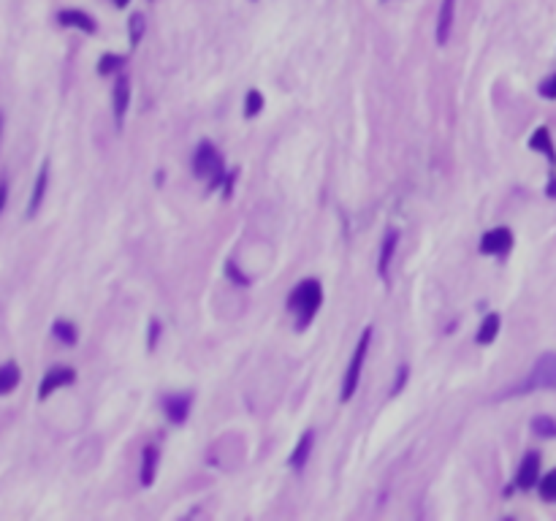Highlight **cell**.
Returning a JSON list of instances; mask_svg holds the SVG:
<instances>
[{
	"instance_id": "6da1fadb",
	"label": "cell",
	"mask_w": 556,
	"mask_h": 521,
	"mask_svg": "<svg viewBox=\"0 0 556 521\" xmlns=\"http://www.w3.org/2000/svg\"><path fill=\"white\" fill-rule=\"evenodd\" d=\"M556 388V353H543L529 369L524 380L505 391L502 397H516V394H532V391H554Z\"/></svg>"
},
{
	"instance_id": "7a4b0ae2",
	"label": "cell",
	"mask_w": 556,
	"mask_h": 521,
	"mask_svg": "<svg viewBox=\"0 0 556 521\" xmlns=\"http://www.w3.org/2000/svg\"><path fill=\"white\" fill-rule=\"evenodd\" d=\"M321 305H323V291H321V283L318 280L299 283L294 288V293H291V299H288V307H291V312L296 315V323L301 329L318 315Z\"/></svg>"
},
{
	"instance_id": "3957f363",
	"label": "cell",
	"mask_w": 556,
	"mask_h": 521,
	"mask_svg": "<svg viewBox=\"0 0 556 521\" xmlns=\"http://www.w3.org/2000/svg\"><path fill=\"white\" fill-rule=\"evenodd\" d=\"M369 342H372V329L367 326V331H364L361 339L355 342V351H353V356H350V364H348L345 378H342V394H340L342 402H350L353 394H355V388H358L361 372H364V361H367V351H369Z\"/></svg>"
},
{
	"instance_id": "277c9868",
	"label": "cell",
	"mask_w": 556,
	"mask_h": 521,
	"mask_svg": "<svg viewBox=\"0 0 556 521\" xmlns=\"http://www.w3.org/2000/svg\"><path fill=\"white\" fill-rule=\"evenodd\" d=\"M510 247H513V231L499 226V229H491L489 234H483L480 239V253L483 256H508Z\"/></svg>"
},
{
	"instance_id": "5b68a950",
	"label": "cell",
	"mask_w": 556,
	"mask_h": 521,
	"mask_svg": "<svg viewBox=\"0 0 556 521\" xmlns=\"http://www.w3.org/2000/svg\"><path fill=\"white\" fill-rule=\"evenodd\" d=\"M217 163H220V155H217L215 144L206 141V138L199 141V147H196V153H193V174L201 177V180H206Z\"/></svg>"
},
{
	"instance_id": "8992f818",
	"label": "cell",
	"mask_w": 556,
	"mask_h": 521,
	"mask_svg": "<svg viewBox=\"0 0 556 521\" xmlns=\"http://www.w3.org/2000/svg\"><path fill=\"white\" fill-rule=\"evenodd\" d=\"M74 380H77L74 367H52L47 375H44L41 385H38V399L44 402L52 391H57V388H62V385H71Z\"/></svg>"
},
{
	"instance_id": "52a82bcc",
	"label": "cell",
	"mask_w": 556,
	"mask_h": 521,
	"mask_svg": "<svg viewBox=\"0 0 556 521\" xmlns=\"http://www.w3.org/2000/svg\"><path fill=\"white\" fill-rule=\"evenodd\" d=\"M540 481V456L538 454H526L524 461L518 464V473H516V486L518 489H532L538 486Z\"/></svg>"
},
{
	"instance_id": "ba28073f",
	"label": "cell",
	"mask_w": 556,
	"mask_h": 521,
	"mask_svg": "<svg viewBox=\"0 0 556 521\" xmlns=\"http://www.w3.org/2000/svg\"><path fill=\"white\" fill-rule=\"evenodd\" d=\"M47 185H49V160H44L38 174H35V182H33V193H30V201H28V217L38 215V209L44 204V196H47Z\"/></svg>"
},
{
	"instance_id": "9c48e42d",
	"label": "cell",
	"mask_w": 556,
	"mask_h": 521,
	"mask_svg": "<svg viewBox=\"0 0 556 521\" xmlns=\"http://www.w3.org/2000/svg\"><path fill=\"white\" fill-rule=\"evenodd\" d=\"M453 19H456V0H443L440 16H437V31H434V38H437L440 46L448 44L450 31H453Z\"/></svg>"
},
{
	"instance_id": "30bf717a",
	"label": "cell",
	"mask_w": 556,
	"mask_h": 521,
	"mask_svg": "<svg viewBox=\"0 0 556 521\" xmlns=\"http://www.w3.org/2000/svg\"><path fill=\"white\" fill-rule=\"evenodd\" d=\"M57 22H60L62 28H77V31L90 33V35L98 31V25H95L93 16L84 14V11H79V9H62L60 14H57Z\"/></svg>"
},
{
	"instance_id": "8fae6325",
	"label": "cell",
	"mask_w": 556,
	"mask_h": 521,
	"mask_svg": "<svg viewBox=\"0 0 556 521\" xmlns=\"http://www.w3.org/2000/svg\"><path fill=\"white\" fill-rule=\"evenodd\" d=\"M190 405H193L190 394H174V397L163 399V410H166L171 424H185L187 413H190Z\"/></svg>"
},
{
	"instance_id": "7c38bea8",
	"label": "cell",
	"mask_w": 556,
	"mask_h": 521,
	"mask_svg": "<svg viewBox=\"0 0 556 521\" xmlns=\"http://www.w3.org/2000/svg\"><path fill=\"white\" fill-rule=\"evenodd\" d=\"M128 106H130V82H128V77L120 74L117 84H114V123H117V128H123Z\"/></svg>"
},
{
	"instance_id": "4fadbf2b",
	"label": "cell",
	"mask_w": 556,
	"mask_h": 521,
	"mask_svg": "<svg viewBox=\"0 0 556 521\" xmlns=\"http://www.w3.org/2000/svg\"><path fill=\"white\" fill-rule=\"evenodd\" d=\"M396 247H399V231L391 229L383 236V245H380V256H377V275L386 280L388 269H391V260L396 256Z\"/></svg>"
},
{
	"instance_id": "5bb4252c",
	"label": "cell",
	"mask_w": 556,
	"mask_h": 521,
	"mask_svg": "<svg viewBox=\"0 0 556 521\" xmlns=\"http://www.w3.org/2000/svg\"><path fill=\"white\" fill-rule=\"evenodd\" d=\"M22 380V372H19V364L16 361H6L0 364V397L11 394L16 385Z\"/></svg>"
},
{
	"instance_id": "9a60e30c",
	"label": "cell",
	"mask_w": 556,
	"mask_h": 521,
	"mask_svg": "<svg viewBox=\"0 0 556 521\" xmlns=\"http://www.w3.org/2000/svg\"><path fill=\"white\" fill-rule=\"evenodd\" d=\"M157 448L155 445H147L144 454H141V486H152L155 483V473H157Z\"/></svg>"
},
{
	"instance_id": "2e32d148",
	"label": "cell",
	"mask_w": 556,
	"mask_h": 521,
	"mask_svg": "<svg viewBox=\"0 0 556 521\" xmlns=\"http://www.w3.org/2000/svg\"><path fill=\"white\" fill-rule=\"evenodd\" d=\"M529 147L535 150V153H543L548 160H551V166L556 163V153H554V141H551V133H548V128H538L532 136H529Z\"/></svg>"
},
{
	"instance_id": "e0dca14e",
	"label": "cell",
	"mask_w": 556,
	"mask_h": 521,
	"mask_svg": "<svg viewBox=\"0 0 556 521\" xmlns=\"http://www.w3.org/2000/svg\"><path fill=\"white\" fill-rule=\"evenodd\" d=\"M312 443H315V432H304V434H301V440L296 443L294 454H291V459H288V464H291L294 470H301V467L307 464L309 451H312Z\"/></svg>"
},
{
	"instance_id": "ac0fdd59",
	"label": "cell",
	"mask_w": 556,
	"mask_h": 521,
	"mask_svg": "<svg viewBox=\"0 0 556 521\" xmlns=\"http://www.w3.org/2000/svg\"><path fill=\"white\" fill-rule=\"evenodd\" d=\"M499 315L496 312H489L483 321H480V329L478 334H475V339H478V345H491L496 339V334H499Z\"/></svg>"
},
{
	"instance_id": "d6986e66",
	"label": "cell",
	"mask_w": 556,
	"mask_h": 521,
	"mask_svg": "<svg viewBox=\"0 0 556 521\" xmlns=\"http://www.w3.org/2000/svg\"><path fill=\"white\" fill-rule=\"evenodd\" d=\"M52 334H55V339L57 342H62V345H68V348H74L77 345V339H79V334H77V326L71 321H55L52 323Z\"/></svg>"
},
{
	"instance_id": "ffe728a7",
	"label": "cell",
	"mask_w": 556,
	"mask_h": 521,
	"mask_svg": "<svg viewBox=\"0 0 556 521\" xmlns=\"http://www.w3.org/2000/svg\"><path fill=\"white\" fill-rule=\"evenodd\" d=\"M144 33H147V19H144V14H133L128 19V38H130V46H133V49L141 44Z\"/></svg>"
},
{
	"instance_id": "44dd1931",
	"label": "cell",
	"mask_w": 556,
	"mask_h": 521,
	"mask_svg": "<svg viewBox=\"0 0 556 521\" xmlns=\"http://www.w3.org/2000/svg\"><path fill=\"white\" fill-rule=\"evenodd\" d=\"M532 432L538 437H556V421L548 415H538V418H532Z\"/></svg>"
},
{
	"instance_id": "7402d4cb",
	"label": "cell",
	"mask_w": 556,
	"mask_h": 521,
	"mask_svg": "<svg viewBox=\"0 0 556 521\" xmlns=\"http://www.w3.org/2000/svg\"><path fill=\"white\" fill-rule=\"evenodd\" d=\"M538 489H540V497L548 500V503H556V470H551L548 476H543L538 481Z\"/></svg>"
},
{
	"instance_id": "603a6c76",
	"label": "cell",
	"mask_w": 556,
	"mask_h": 521,
	"mask_svg": "<svg viewBox=\"0 0 556 521\" xmlns=\"http://www.w3.org/2000/svg\"><path fill=\"white\" fill-rule=\"evenodd\" d=\"M120 65H125V57L123 55H104L101 60H98V74H114Z\"/></svg>"
},
{
	"instance_id": "cb8c5ba5",
	"label": "cell",
	"mask_w": 556,
	"mask_h": 521,
	"mask_svg": "<svg viewBox=\"0 0 556 521\" xmlns=\"http://www.w3.org/2000/svg\"><path fill=\"white\" fill-rule=\"evenodd\" d=\"M261 109H263V95L258 90H250L248 98H245V117H250V120H252V117H255Z\"/></svg>"
},
{
	"instance_id": "d4e9b609",
	"label": "cell",
	"mask_w": 556,
	"mask_h": 521,
	"mask_svg": "<svg viewBox=\"0 0 556 521\" xmlns=\"http://www.w3.org/2000/svg\"><path fill=\"white\" fill-rule=\"evenodd\" d=\"M538 90H540L543 98H548V101H556V74H551V77L543 79Z\"/></svg>"
},
{
	"instance_id": "484cf974",
	"label": "cell",
	"mask_w": 556,
	"mask_h": 521,
	"mask_svg": "<svg viewBox=\"0 0 556 521\" xmlns=\"http://www.w3.org/2000/svg\"><path fill=\"white\" fill-rule=\"evenodd\" d=\"M6 204H9V180H6V177H0V215H3Z\"/></svg>"
},
{
	"instance_id": "4316f807",
	"label": "cell",
	"mask_w": 556,
	"mask_h": 521,
	"mask_svg": "<svg viewBox=\"0 0 556 521\" xmlns=\"http://www.w3.org/2000/svg\"><path fill=\"white\" fill-rule=\"evenodd\" d=\"M150 326H152V329H150V334H147V345H150V351H155V345H157V334H160V323L152 321Z\"/></svg>"
},
{
	"instance_id": "83f0119b",
	"label": "cell",
	"mask_w": 556,
	"mask_h": 521,
	"mask_svg": "<svg viewBox=\"0 0 556 521\" xmlns=\"http://www.w3.org/2000/svg\"><path fill=\"white\" fill-rule=\"evenodd\" d=\"M407 375H410V369H407V364H402V367H399V375H396V383H394V394H399V391H402Z\"/></svg>"
},
{
	"instance_id": "f1b7e54d",
	"label": "cell",
	"mask_w": 556,
	"mask_h": 521,
	"mask_svg": "<svg viewBox=\"0 0 556 521\" xmlns=\"http://www.w3.org/2000/svg\"><path fill=\"white\" fill-rule=\"evenodd\" d=\"M545 193H548L551 199H556V174H551V180H548V187H545Z\"/></svg>"
},
{
	"instance_id": "f546056e",
	"label": "cell",
	"mask_w": 556,
	"mask_h": 521,
	"mask_svg": "<svg viewBox=\"0 0 556 521\" xmlns=\"http://www.w3.org/2000/svg\"><path fill=\"white\" fill-rule=\"evenodd\" d=\"M128 3H130V0H114V6H117V9H125Z\"/></svg>"
},
{
	"instance_id": "4dcf8cb0",
	"label": "cell",
	"mask_w": 556,
	"mask_h": 521,
	"mask_svg": "<svg viewBox=\"0 0 556 521\" xmlns=\"http://www.w3.org/2000/svg\"><path fill=\"white\" fill-rule=\"evenodd\" d=\"M3 123H6V117L0 114V136H3Z\"/></svg>"
}]
</instances>
